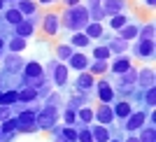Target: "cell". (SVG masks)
Listing matches in <instances>:
<instances>
[{
    "label": "cell",
    "mask_w": 156,
    "mask_h": 142,
    "mask_svg": "<svg viewBox=\"0 0 156 142\" xmlns=\"http://www.w3.org/2000/svg\"><path fill=\"white\" fill-rule=\"evenodd\" d=\"M63 23L68 28H72V30H82V28H86L89 23H91V19H89V9L82 5H75L70 7L68 12H65V19Z\"/></svg>",
    "instance_id": "1"
},
{
    "label": "cell",
    "mask_w": 156,
    "mask_h": 142,
    "mask_svg": "<svg viewBox=\"0 0 156 142\" xmlns=\"http://www.w3.org/2000/svg\"><path fill=\"white\" fill-rule=\"evenodd\" d=\"M56 116H58L56 107H47V110L42 112L40 116H35V119H37V128H54V123H56Z\"/></svg>",
    "instance_id": "2"
},
{
    "label": "cell",
    "mask_w": 156,
    "mask_h": 142,
    "mask_svg": "<svg viewBox=\"0 0 156 142\" xmlns=\"http://www.w3.org/2000/svg\"><path fill=\"white\" fill-rule=\"evenodd\" d=\"M124 7H126L124 0H103L105 14H121V12H124Z\"/></svg>",
    "instance_id": "3"
},
{
    "label": "cell",
    "mask_w": 156,
    "mask_h": 142,
    "mask_svg": "<svg viewBox=\"0 0 156 142\" xmlns=\"http://www.w3.org/2000/svg\"><path fill=\"white\" fill-rule=\"evenodd\" d=\"M93 116H96L98 121L105 126V123H112V119H114V112H112L110 105H100V107H98V112H96Z\"/></svg>",
    "instance_id": "4"
},
{
    "label": "cell",
    "mask_w": 156,
    "mask_h": 142,
    "mask_svg": "<svg viewBox=\"0 0 156 142\" xmlns=\"http://www.w3.org/2000/svg\"><path fill=\"white\" fill-rule=\"evenodd\" d=\"M135 54L140 58H149L151 54H154V42H151V40H142L140 44H135Z\"/></svg>",
    "instance_id": "5"
},
{
    "label": "cell",
    "mask_w": 156,
    "mask_h": 142,
    "mask_svg": "<svg viewBox=\"0 0 156 142\" xmlns=\"http://www.w3.org/2000/svg\"><path fill=\"white\" fill-rule=\"evenodd\" d=\"M44 33L47 35H56L58 33V14H47L44 16Z\"/></svg>",
    "instance_id": "6"
},
{
    "label": "cell",
    "mask_w": 156,
    "mask_h": 142,
    "mask_svg": "<svg viewBox=\"0 0 156 142\" xmlns=\"http://www.w3.org/2000/svg\"><path fill=\"white\" fill-rule=\"evenodd\" d=\"M21 68H23V61H21V56L12 54V56H7V58H5V70H7V72H19Z\"/></svg>",
    "instance_id": "7"
},
{
    "label": "cell",
    "mask_w": 156,
    "mask_h": 142,
    "mask_svg": "<svg viewBox=\"0 0 156 142\" xmlns=\"http://www.w3.org/2000/svg\"><path fill=\"white\" fill-rule=\"evenodd\" d=\"M142 123H144V112H135V114H128V123H126V130L142 128Z\"/></svg>",
    "instance_id": "8"
},
{
    "label": "cell",
    "mask_w": 156,
    "mask_h": 142,
    "mask_svg": "<svg viewBox=\"0 0 156 142\" xmlns=\"http://www.w3.org/2000/svg\"><path fill=\"white\" fill-rule=\"evenodd\" d=\"M137 84L142 86H154V70L151 68H144V70H140V75H137Z\"/></svg>",
    "instance_id": "9"
},
{
    "label": "cell",
    "mask_w": 156,
    "mask_h": 142,
    "mask_svg": "<svg viewBox=\"0 0 156 142\" xmlns=\"http://www.w3.org/2000/svg\"><path fill=\"white\" fill-rule=\"evenodd\" d=\"M84 30H86L84 35H86L89 40H91V37H100V35L105 33V28H103V23H100V21H93V23H89V26H86Z\"/></svg>",
    "instance_id": "10"
},
{
    "label": "cell",
    "mask_w": 156,
    "mask_h": 142,
    "mask_svg": "<svg viewBox=\"0 0 156 142\" xmlns=\"http://www.w3.org/2000/svg\"><path fill=\"white\" fill-rule=\"evenodd\" d=\"M98 98H100L103 103H110L112 98H114V93H112V89H110L107 82H100V84H98Z\"/></svg>",
    "instance_id": "11"
},
{
    "label": "cell",
    "mask_w": 156,
    "mask_h": 142,
    "mask_svg": "<svg viewBox=\"0 0 156 142\" xmlns=\"http://www.w3.org/2000/svg\"><path fill=\"white\" fill-rule=\"evenodd\" d=\"M91 137H93V142H107L110 140V133H107V128H103V126H96V128L91 130Z\"/></svg>",
    "instance_id": "12"
},
{
    "label": "cell",
    "mask_w": 156,
    "mask_h": 142,
    "mask_svg": "<svg viewBox=\"0 0 156 142\" xmlns=\"http://www.w3.org/2000/svg\"><path fill=\"white\" fill-rule=\"evenodd\" d=\"M70 63H72V68H77V70H84L86 65H89V61H86L84 54H72V56H70Z\"/></svg>",
    "instance_id": "13"
},
{
    "label": "cell",
    "mask_w": 156,
    "mask_h": 142,
    "mask_svg": "<svg viewBox=\"0 0 156 142\" xmlns=\"http://www.w3.org/2000/svg\"><path fill=\"white\" fill-rule=\"evenodd\" d=\"M16 35H19V37H28V35H33V23H30V21H21V23H16Z\"/></svg>",
    "instance_id": "14"
},
{
    "label": "cell",
    "mask_w": 156,
    "mask_h": 142,
    "mask_svg": "<svg viewBox=\"0 0 156 142\" xmlns=\"http://www.w3.org/2000/svg\"><path fill=\"white\" fill-rule=\"evenodd\" d=\"M28 123H35V114H33L30 110H26V112H21V116H19V121H16V128H23V126H28Z\"/></svg>",
    "instance_id": "15"
},
{
    "label": "cell",
    "mask_w": 156,
    "mask_h": 142,
    "mask_svg": "<svg viewBox=\"0 0 156 142\" xmlns=\"http://www.w3.org/2000/svg\"><path fill=\"white\" fill-rule=\"evenodd\" d=\"M40 75H42V65H40V63H28L26 65V77L40 79Z\"/></svg>",
    "instance_id": "16"
},
{
    "label": "cell",
    "mask_w": 156,
    "mask_h": 142,
    "mask_svg": "<svg viewBox=\"0 0 156 142\" xmlns=\"http://www.w3.org/2000/svg\"><path fill=\"white\" fill-rule=\"evenodd\" d=\"M54 82H56L58 86H63L65 82H68V68H65V65H58V68H56V75H54Z\"/></svg>",
    "instance_id": "17"
},
{
    "label": "cell",
    "mask_w": 156,
    "mask_h": 142,
    "mask_svg": "<svg viewBox=\"0 0 156 142\" xmlns=\"http://www.w3.org/2000/svg\"><path fill=\"white\" fill-rule=\"evenodd\" d=\"M112 112H114V116H119V119H126V116H128L133 110H130V105H128V103H119Z\"/></svg>",
    "instance_id": "18"
},
{
    "label": "cell",
    "mask_w": 156,
    "mask_h": 142,
    "mask_svg": "<svg viewBox=\"0 0 156 142\" xmlns=\"http://www.w3.org/2000/svg\"><path fill=\"white\" fill-rule=\"evenodd\" d=\"M19 100V93L16 91H7V93H0V103L2 105H12Z\"/></svg>",
    "instance_id": "19"
},
{
    "label": "cell",
    "mask_w": 156,
    "mask_h": 142,
    "mask_svg": "<svg viewBox=\"0 0 156 142\" xmlns=\"http://www.w3.org/2000/svg\"><path fill=\"white\" fill-rule=\"evenodd\" d=\"M91 84H93V79H91L89 72H82V75L77 77V89H89Z\"/></svg>",
    "instance_id": "20"
},
{
    "label": "cell",
    "mask_w": 156,
    "mask_h": 142,
    "mask_svg": "<svg viewBox=\"0 0 156 142\" xmlns=\"http://www.w3.org/2000/svg\"><path fill=\"white\" fill-rule=\"evenodd\" d=\"M35 98H37V91L33 86H26L23 91H19V100H35Z\"/></svg>",
    "instance_id": "21"
},
{
    "label": "cell",
    "mask_w": 156,
    "mask_h": 142,
    "mask_svg": "<svg viewBox=\"0 0 156 142\" xmlns=\"http://www.w3.org/2000/svg\"><path fill=\"white\" fill-rule=\"evenodd\" d=\"M7 21L16 26V23H21V21H23V16H21L19 9H7Z\"/></svg>",
    "instance_id": "22"
},
{
    "label": "cell",
    "mask_w": 156,
    "mask_h": 142,
    "mask_svg": "<svg viewBox=\"0 0 156 142\" xmlns=\"http://www.w3.org/2000/svg\"><path fill=\"white\" fill-rule=\"evenodd\" d=\"M119 77H121V82H126V84H133V82L137 79V72L133 70V68H128V70H126V72H121Z\"/></svg>",
    "instance_id": "23"
},
{
    "label": "cell",
    "mask_w": 156,
    "mask_h": 142,
    "mask_svg": "<svg viewBox=\"0 0 156 142\" xmlns=\"http://www.w3.org/2000/svg\"><path fill=\"white\" fill-rule=\"evenodd\" d=\"M140 142H156V130L154 128H144L140 133Z\"/></svg>",
    "instance_id": "24"
},
{
    "label": "cell",
    "mask_w": 156,
    "mask_h": 142,
    "mask_svg": "<svg viewBox=\"0 0 156 142\" xmlns=\"http://www.w3.org/2000/svg\"><path fill=\"white\" fill-rule=\"evenodd\" d=\"M130 68V63L126 61V58H121V61H114V65H112V70L117 72V75H121V72H126Z\"/></svg>",
    "instance_id": "25"
},
{
    "label": "cell",
    "mask_w": 156,
    "mask_h": 142,
    "mask_svg": "<svg viewBox=\"0 0 156 142\" xmlns=\"http://www.w3.org/2000/svg\"><path fill=\"white\" fill-rule=\"evenodd\" d=\"M19 12L21 14H33V12H35V2H30V0H21V2H19Z\"/></svg>",
    "instance_id": "26"
},
{
    "label": "cell",
    "mask_w": 156,
    "mask_h": 142,
    "mask_svg": "<svg viewBox=\"0 0 156 142\" xmlns=\"http://www.w3.org/2000/svg\"><path fill=\"white\" fill-rule=\"evenodd\" d=\"M119 35H121V40H126V42H128V40H133L137 35V26H128V28H124V30L119 33Z\"/></svg>",
    "instance_id": "27"
},
{
    "label": "cell",
    "mask_w": 156,
    "mask_h": 142,
    "mask_svg": "<svg viewBox=\"0 0 156 142\" xmlns=\"http://www.w3.org/2000/svg\"><path fill=\"white\" fill-rule=\"evenodd\" d=\"M9 49L12 51H21V49H26V37H14L9 42Z\"/></svg>",
    "instance_id": "28"
},
{
    "label": "cell",
    "mask_w": 156,
    "mask_h": 142,
    "mask_svg": "<svg viewBox=\"0 0 156 142\" xmlns=\"http://www.w3.org/2000/svg\"><path fill=\"white\" fill-rule=\"evenodd\" d=\"M56 54H58L61 61H65V58H70V56H72V47H70V44H61L58 49H56Z\"/></svg>",
    "instance_id": "29"
},
{
    "label": "cell",
    "mask_w": 156,
    "mask_h": 142,
    "mask_svg": "<svg viewBox=\"0 0 156 142\" xmlns=\"http://www.w3.org/2000/svg\"><path fill=\"white\" fill-rule=\"evenodd\" d=\"M14 130H16V121H14V119H5V121H2V128H0V133H14Z\"/></svg>",
    "instance_id": "30"
},
{
    "label": "cell",
    "mask_w": 156,
    "mask_h": 142,
    "mask_svg": "<svg viewBox=\"0 0 156 142\" xmlns=\"http://www.w3.org/2000/svg\"><path fill=\"white\" fill-rule=\"evenodd\" d=\"M107 49H110V51H117V54L126 51V40H114V42H112Z\"/></svg>",
    "instance_id": "31"
},
{
    "label": "cell",
    "mask_w": 156,
    "mask_h": 142,
    "mask_svg": "<svg viewBox=\"0 0 156 142\" xmlns=\"http://www.w3.org/2000/svg\"><path fill=\"white\" fill-rule=\"evenodd\" d=\"M126 21H128V19H126L124 14H114V16H112V28H117V30H119V28L126 26Z\"/></svg>",
    "instance_id": "32"
},
{
    "label": "cell",
    "mask_w": 156,
    "mask_h": 142,
    "mask_svg": "<svg viewBox=\"0 0 156 142\" xmlns=\"http://www.w3.org/2000/svg\"><path fill=\"white\" fill-rule=\"evenodd\" d=\"M93 54H96V58H98V61H107L112 51L107 49V47H96V51H93Z\"/></svg>",
    "instance_id": "33"
},
{
    "label": "cell",
    "mask_w": 156,
    "mask_h": 142,
    "mask_svg": "<svg viewBox=\"0 0 156 142\" xmlns=\"http://www.w3.org/2000/svg\"><path fill=\"white\" fill-rule=\"evenodd\" d=\"M72 44H75V47H82V49H84V47L89 44V37H86V35H82V33H77V35L72 37Z\"/></svg>",
    "instance_id": "34"
},
{
    "label": "cell",
    "mask_w": 156,
    "mask_h": 142,
    "mask_svg": "<svg viewBox=\"0 0 156 142\" xmlns=\"http://www.w3.org/2000/svg\"><path fill=\"white\" fill-rule=\"evenodd\" d=\"M107 70V63H105V61H96V63H93V68H91V72H98V75H100V72H105Z\"/></svg>",
    "instance_id": "35"
},
{
    "label": "cell",
    "mask_w": 156,
    "mask_h": 142,
    "mask_svg": "<svg viewBox=\"0 0 156 142\" xmlns=\"http://www.w3.org/2000/svg\"><path fill=\"white\" fill-rule=\"evenodd\" d=\"M151 35H154V23H147L142 28V40H151Z\"/></svg>",
    "instance_id": "36"
},
{
    "label": "cell",
    "mask_w": 156,
    "mask_h": 142,
    "mask_svg": "<svg viewBox=\"0 0 156 142\" xmlns=\"http://www.w3.org/2000/svg\"><path fill=\"white\" fill-rule=\"evenodd\" d=\"M156 103V86H149L147 89V105H154Z\"/></svg>",
    "instance_id": "37"
},
{
    "label": "cell",
    "mask_w": 156,
    "mask_h": 142,
    "mask_svg": "<svg viewBox=\"0 0 156 142\" xmlns=\"http://www.w3.org/2000/svg\"><path fill=\"white\" fill-rule=\"evenodd\" d=\"M79 119H82L84 123H89V121L93 119V112H91V110H79Z\"/></svg>",
    "instance_id": "38"
},
{
    "label": "cell",
    "mask_w": 156,
    "mask_h": 142,
    "mask_svg": "<svg viewBox=\"0 0 156 142\" xmlns=\"http://www.w3.org/2000/svg\"><path fill=\"white\" fill-rule=\"evenodd\" d=\"M77 137H79V140H82V142H93V137H91V130H86V128L82 130V133H79Z\"/></svg>",
    "instance_id": "39"
},
{
    "label": "cell",
    "mask_w": 156,
    "mask_h": 142,
    "mask_svg": "<svg viewBox=\"0 0 156 142\" xmlns=\"http://www.w3.org/2000/svg\"><path fill=\"white\" fill-rule=\"evenodd\" d=\"M63 135L68 137V140H77V133H75L72 128H63Z\"/></svg>",
    "instance_id": "40"
},
{
    "label": "cell",
    "mask_w": 156,
    "mask_h": 142,
    "mask_svg": "<svg viewBox=\"0 0 156 142\" xmlns=\"http://www.w3.org/2000/svg\"><path fill=\"white\" fill-rule=\"evenodd\" d=\"M5 119H9V110H7V105H2L0 107V121H5Z\"/></svg>",
    "instance_id": "41"
},
{
    "label": "cell",
    "mask_w": 156,
    "mask_h": 142,
    "mask_svg": "<svg viewBox=\"0 0 156 142\" xmlns=\"http://www.w3.org/2000/svg\"><path fill=\"white\" fill-rule=\"evenodd\" d=\"M65 121H68V123L75 121V112H65Z\"/></svg>",
    "instance_id": "42"
},
{
    "label": "cell",
    "mask_w": 156,
    "mask_h": 142,
    "mask_svg": "<svg viewBox=\"0 0 156 142\" xmlns=\"http://www.w3.org/2000/svg\"><path fill=\"white\" fill-rule=\"evenodd\" d=\"M65 2H68V5H70V7H75V5H79V0H65Z\"/></svg>",
    "instance_id": "43"
},
{
    "label": "cell",
    "mask_w": 156,
    "mask_h": 142,
    "mask_svg": "<svg viewBox=\"0 0 156 142\" xmlns=\"http://www.w3.org/2000/svg\"><path fill=\"white\" fill-rule=\"evenodd\" d=\"M42 5H51V2H56V0H40Z\"/></svg>",
    "instance_id": "44"
},
{
    "label": "cell",
    "mask_w": 156,
    "mask_h": 142,
    "mask_svg": "<svg viewBox=\"0 0 156 142\" xmlns=\"http://www.w3.org/2000/svg\"><path fill=\"white\" fill-rule=\"evenodd\" d=\"M144 2H147L149 7H154V5H156V0H144Z\"/></svg>",
    "instance_id": "45"
},
{
    "label": "cell",
    "mask_w": 156,
    "mask_h": 142,
    "mask_svg": "<svg viewBox=\"0 0 156 142\" xmlns=\"http://www.w3.org/2000/svg\"><path fill=\"white\" fill-rule=\"evenodd\" d=\"M126 142H140V140H137V137H128Z\"/></svg>",
    "instance_id": "46"
},
{
    "label": "cell",
    "mask_w": 156,
    "mask_h": 142,
    "mask_svg": "<svg viewBox=\"0 0 156 142\" xmlns=\"http://www.w3.org/2000/svg\"><path fill=\"white\" fill-rule=\"evenodd\" d=\"M107 142H121V140H107Z\"/></svg>",
    "instance_id": "47"
},
{
    "label": "cell",
    "mask_w": 156,
    "mask_h": 142,
    "mask_svg": "<svg viewBox=\"0 0 156 142\" xmlns=\"http://www.w3.org/2000/svg\"><path fill=\"white\" fill-rule=\"evenodd\" d=\"M2 2H5V0H0V9H2Z\"/></svg>",
    "instance_id": "48"
},
{
    "label": "cell",
    "mask_w": 156,
    "mask_h": 142,
    "mask_svg": "<svg viewBox=\"0 0 156 142\" xmlns=\"http://www.w3.org/2000/svg\"><path fill=\"white\" fill-rule=\"evenodd\" d=\"M0 49H2V40H0Z\"/></svg>",
    "instance_id": "49"
},
{
    "label": "cell",
    "mask_w": 156,
    "mask_h": 142,
    "mask_svg": "<svg viewBox=\"0 0 156 142\" xmlns=\"http://www.w3.org/2000/svg\"><path fill=\"white\" fill-rule=\"evenodd\" d=\"M0 135H2V133H0Z\"/></svg>",
    "instance_id": "50"
}]
</instances>
